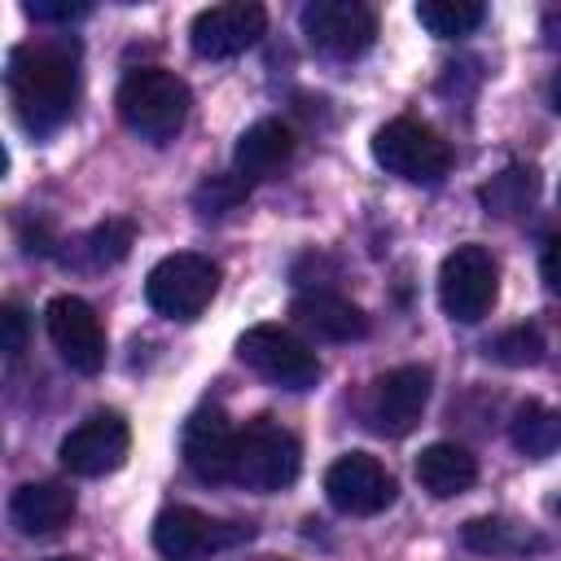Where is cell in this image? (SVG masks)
Wrapping results in <instances>:
<instances>
[{
  "label": "cell",
  "instance_id": "1",
  "mask_svg": "<svg viewBox=\"0 0 561 561\" xmlns=\"http://www.w3.org/2000/svg\"><path fill=\"white\" fill-rule=\"evenodd\" d=\"M9 101L31 136H53L79 101V44L75 39H26L9 53Z\"/></svg>",
  "mask_w": 561,
  "mask_h": 561
},
{
  "label": "cell",
  "instance_id": "2",
  "mask_svg": "<svg viewBox=\"0 0 561 561\" xmlns=\"http://www.w3.org/2000/svg\"><path fill=\"white\" fill-rule=\"evenodd\" d=\"M188 105H193L188 83L162 66H140L118 83V114L149 145L175 140L188 118Z\"/></svg>",
  "mask_w": 561,
  "mask_h": 561
},
{
  "label": "cell",
  "instance_id": "3",
  "mask_svg": "<svg viewBox=\"0 0 561 561\" xmlns=\"http://www.w3.org/2000/svg\"><path fill=\"white\" fill-rule=\"evenodd\" d=\"M298 469H302V447L280 421L254 416V421H245V430L232 434L228 482L272 495V491H285L298 478Z\"/></svg>",
  "mask_w": 561,
  "mask_h": 561
},
{
  "label": "cell",
  "instance_id": "4",
  "mask_svg": "<svg viewBox=\"0 0 561 561\" xmlns=\"http://www.w3.org/2000/svg\"><path fill=\"white\" fill-rule=\"evenodd\" d=\"M373 158L408 184H438L451 171V145L416 118H390L386 127H377Z\"/></svg>",
  "mask_w": 561,
  "mask_h": 561
},
{
  "label": "cell",
  "instance_id": "5",
  "mask_svg": "<svg viewBox=\"0 0 561 561\" xmlns=\"http://www.w3.org/2000/svg\"><path fill=\"white\" fill-rule=\"evenodd\" d=\"M237 359L250 364L263 381H272L280 390H311L320 381L316 351L298 333H289L280 324H250L237 337Z\"/></svg>",
  "mask_w": 561,
  "mask_h": 561
},
{
  "label": "cell",
  "instance_id": "6",
  "mask_svg": "<svg viewBox=\"0 0 561 561\" xmlns=\"http://www.w3.org/2000/svg\"><path fill=\"white\" fill-rule=\"evenodd\" d=\"M219 289V267L206 254H167L145 276V298L167 320H197Z\"/></svg>",
  "mask_w": 561,
  "mask_h": 561
},
{
  "label": "cell",
  "instance_id": "7",
  "mask_svg": "<svg viewBox=\"0 0 561 561\" xmlns=\"http://www.w3.org/2000/svg\"><path fill=\"white\" fill-rule=\"evenodd\" d=\"M250 535H254V526L219 522V517L188 508V504H171L153 517V548L167 561H206L210 552H224Z\"/></svg>",
  "mask_w": 561,
  "mask_h": 561
},
{
  "label": "cell",
  "instance_id": "8",
  "mask_svg": "<svg viewBox=\"0 0 561 561\" xmlns=\"http://www.w3.org/2000/svg\"><path fill=\"white\" fill-rule=\"evenodd\" d=\"M495 259L486 245H456L438 267V302L456 324H478L495 302Z\"/></svg>",
  "mask_w": 561,
  "mask_h": 561
},
{
  "label": "cell",
  "instance_id": "9",
  "mask_svg": "<svg viewBox=\"0 0 561 561\" xmlns=\"http://www.w3.org/2000/svg\"><path fill=\"white\" fill-rule=\"evenodd\" d=\"M394 478L368 451H346L324 469V495L346 517H377L394 504Z\"/></svg>",
  "mask_w": 561,
  "mask_h": 561
},
{
  "label": "cell",
  "instance_id": "10",
  "mask_svg": "<svg viewBox=\"0 0 561 561\" xmlns=\"http://www.w3.org/2000/svg\"><path fill=\"white\" fill-rule=\"evenodd\" d=\"M302 35L316 53H324L333 61H351L373 48L377 18H373V9H364L355 0H311L302 9Z\"/></svg>",
  "mask_w": 561,
  "mask_h": 561
},
{
  "label": "cell",
  "instance_id": "11",
  "mask_svg": "<svg viewBox=\"0 0 561 561\" xmlns=\"http://www.w3.org/2000/svg\"><path fill=\"white\" fill-rule=\"evenodd\" d=\"M430 381L434 377L421 364H403V368L381 373L373 381V390H368V403H364L368 425L377 434H386V438H403L421 421V412L430 403Z\"/></svg>",
  "mask_w": 561,
  "mask_h": 561
},
{
  "label": "cell",
  "instance_id": "12",
  "mask_svg": "<svg viewBox=\"0 0 561 561\" xmlns=\"http://www.w3.org/2000/svg\"><path fill=\"white\" fill-rule=\"evenodd\" d=\"M127 447H131L127 421L118 412H96L61 438L57 456H61V469L75 478H105L127 460Z\"/></svg>",
  "mask_w": 561,
  "mask_h": 561
},
{
  "label": "cell",
  "instance_id": "13",
  "mask_svg": "<svg viewBox=\"0 0 561 561\" xmlns=\"http://www.w3.org/2000/svg\"><path fill=\"white\" fill-rule=\"evenodd\" d=\"M267 31V13L263 4H245V0H228V4H210L193 18L188 26V44L197 57L206 61H224L237 57L245 48H254Z\"/></svg>",
  "mask_w": 561,
  "mask_h": 561
},
{
  "label": "cell",
  "instance_id": "14",
  "mask_svg": "<svg viewBox=\"0 0 561 561\" xmlns=\"http://www.w3.org/2000/svg\"><path fill=\"white\" fill-rule=\"evenodd\" d=\"M44 324H48V337H53L57 355H61L75 373L92 377V373L105 368V329H101V316H96L83 298L57 294V298L48 302V311H44Z\"/></svg>",
  "mask_w": 561,
  "mask_h": 561
},
{
  "label": "cell",
  "instance_id": "15",
  "mask_svg": "<svg viewBox=\"0 0 561 561\" xmlns=\"http://www.w3.org/2000/svg\"><path fill=\"white\" fill-rule=\"evenodd\" d=\"M232 425L224 416V408H197L184 421L180 434V451L193 478L202 482H228V465H232Z\"/></svg>",
  "mask_w": 561,
  "mask_h": 561
},
{
  "label": "cell",
  "instance_id": "16",
  "mask_svg": "<svg viewBox=\"0 0 561 561\" xmlns=\"http://www.w3.org/2000/svg\"><path fill=\"white\" fill-rule=\"evenodd\" d=\"M294 158V131L280 123V118H259L250 123L241 136H237V149H232V167L245 184L254 180H272L289 167Z\"/></svg>",
  "mask_w": 561,
  "mask_h": 561
},
{
  "label": "cell",
  "instance_id": "17",
  "mask_svg": "<svg viewBox=\"0 0 561 561\" xmlns=\"http://www.w3.org/2000/svg\"><path fill=\"white\" fill-rule=\"evenodd\" d=\"M289 316H294L307 333H316V337H324V342H359V337H368V316H364L351 298L329 294V289L298 294V298L289 302Z\"/></svg>",
  "mask_w": 561,
  "mask_h": 561
},
{
  "label": "cell",
  "instance_id": "18",
  "mask_svg": "<svg viewBox=\"0 0 561 561\" xmlns=\"http://www.w3.org/2000/svg\"><path fill=\"white\" fill-rule=\"evenodd\" d=\"M9 517L22 535L39 539V535H57L61 526H70L75 517V491L57 486V482H22L9 500Z\"/></svg>",
  "mask_w": 561,
  "mask_h": 561
},
{
  "label": "cell",
  "instance_id": "19",
  "mask_svg": "<svg viewBox=\"0 0 561 561\" xmlns=\"http://www.w3.org/2000/svg\"><path fill=\"white\" fill-rule=\"evenodd\" d=\"M416 482L434 500H451V495H460V491H469L478 482V460L460 443H430L416 456Z\"/></svg>",
  "mask_w": 561,
  "mask_h": 561
},
{
  "label": "cell",
  "instance_id": "20",
  "mask_svg": "<svg viewBox=\"0 0 561 561\" xmlns=\"http://www.w3.org/2000/svg\"><path fill=\"white\" fill-rule=\"evenodd\" d=\"M543 539L530 535L522 522H508V517H473L465 522V548L469 552H482V557H517L526 548H539Z\"/></svg>",
  "mask_w": 561,
  "mask_h": 561
},
{
  "label": "cell",
  "instance_id": "21",
  "mask_svg": "<svg viewBox=\"0 0 561 561\" xmlns=\"http://www.w3.org/2000/svg\"><path fill=\"white\" fill-rule=\"evenodd\" d=\"M478 197H482L486 210L513 219V215H522V210L535 206V197H539V171L535 167H504L500 175H491L478 188Z\"/></svg>",
  "mask_w": 561,
  "mask_h": 561
},
{
  "label": "cell",
  "instance_id": "22",
  "mask_svg": "<svg viewBox=\"0 0 561 561\" xmlns=\"http://www.w3.org/2000/svg\"><path fill=\"white\" fill-rule=\"evenodd\" d=\"M508 438H513V447L517 451H526V456H552L557 451V443H561V421H557V412L548 408V403H539V399H526L517 412H513V421H508Z\"/></svg>",
  "mask_w": 561,
  "mask_h": 561
},
{
  "label": "cell",
  "instance_id": "23",
  "mask_svg": "<svg viewBox=\"0 0 561 561\" xmlns=\"http://www.w3.org/2000/svg\"><path fill=\"white\" fill-rule=\"evenodd\" d=\"M482 18H486V9L478 0H421L416 4V22L438 39L469 35L473 26H482Z\"/></svg>",
  "mask_w": 561,
  "mask_h": 561
},
{
  "label": "cell",
  "instance_id": "24",
  "mask_svg": "<svg viewBox=\"0 0 561 561\" xmlns=\"http://www.w3.org/2000/svg\"><path fill=\"white\" fill-rule=\"evenodd\" d=\"M131 241H136V224L131 219H105V224H96L83 237V250H88V263L92 267H110V263H123L127 259Z\"/></svg>",
  "mask_w": 561,
  "mask_h": 561
},
{
  "label": "cell",
  "instance_id": "25",
  "mask_svg": "<svg viewBox=\"0 0 561 561\" xmlns=\"http://www.w3.org/2000/svg\"><path fill=\"white\" fill-rule=\"evenodd\" d=\"M486 355L508 364V368H526V364H539L543 359V333L535 324H513L504 329L495 342H486Z\"/></svg>",
  "mask_w": 561,
  "mask_h": 561
},
{
  "label": "cell",
  "instance_id": "26",
  "mask_svg": "<svg viewBox=\"0 0 561 561\" xmlns=\"http://www.w3.org/2000/svg\"><path fill=\"white\" fill-rule=\"evenodd\" d=\"M245 193H250V184L232 171V175H206L197 188H193V206L202 210V215H228V210H237L241 202H245Z\"/></svg>",
  "mask_w": 561,
  "mask_h": 561
},
{
  "label": "cell",
  "instance_id": "27",
  "mask_svg": "<svg viewBox=\"0 0 561 561\" xmlns=\"http://www.w3.org/2000/svg\"><path fill=\"white\" fill-rule=\"evenodd\" d=\"M22 13L31 22H44V26H70V22L88 18L92 4H83V0H26Z\"/></svg>",
  "mask_w": 561,
  "mask_h": 561
},
{
  "label": "cell",
  "instance_id": "28",
  "mask_svg": "<svg viewBox=\"0 0 561 561\" xmlns=\"http://www.w3.org/2000/svg\"><path fill=\"white\" fill-rule=\"evenodd\" d=\"M31 342V316L18 302H0V355H18Z\"/></svg>",
  "mask_w": 561,
  "mask_h": 561
},
{
  "label": "cell",
  "instance_id": "29",
  "mask_svg": "<svg viewBox=\"0 0 561 561\" xmlns=\"http://www.w3.org/2000/svg\"><path fill=\"white\" fill-rule=\"evenodd\" d=\"M543 285L557 289V237L543 241Z\"/></svg>",
  "mask_w": 561,
  "mask_h": 561
},
{
  "label": "cell",
  "instance_id": "30",
  "mask_svg": "<svg viewBox=\"0 0 561 561\" xmlns=\"http://www.w3.org/2000/svg\"><path fill=\"white\" fill-rule=\"evenodd\" d=\"M4 171H9V153H4V145H0V180H4Z\"/></svg>",
  "mask_w": 561,
  "mask_h": 561
},
{
  "label": "cell",
  "instance_id": "31",
  "mask_svg": "<svg viewBox=\"0 0 561 561\" xmlns=\"http://www.w3.org/2000/svg\"><path fill=\"white\" fill-rule=\"evenodd\" d=\"M48 561H83V557H48Z\"/></svg>",
  "mask_w": 561,
  "mask_h": 561
},
{
  "label": "cell",
  "instance_id": "32",
  "mask_svg": "<svg viewBox=\"0 0 561 561\" xmlns=\"http://www.w3.org/2000/svg\"><path fill=\"white\" fill-rule=\"evenodd\" d=\"M259 561H285V557H259Z\"/></svg>",
  "mask_w": 561,
  "mask_h": 561
}]
</instances>
